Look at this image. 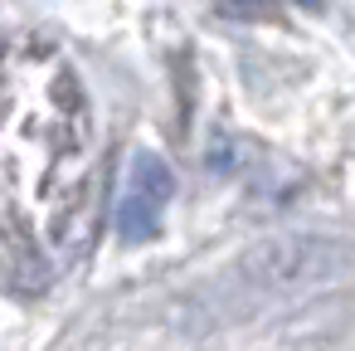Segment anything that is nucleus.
Returning a JSON list of instances; mask_svg holds the SVG:
<instances>
[{"instance_id": "2", "label": "nucleus", "mask_w": 355, "mask_h": 351, "mask_svg": "<svg viewBox=\"0 0 355 351\" xmlns=\"http://www.w3.org/2000/svg\"><path fill=\"white\" fill-rule=\"evenodd\" d=\"M156 229H161V205L146 200V195H137V190H127L122 205H117V234L127 244H146Z\"/></svg>"}, {"instance_id": "1", "label": "nucleus", "mask_w": 355, "mask_h": 351, "mask_svg": "<svg viewBox=\"0 0 355 351\" xmlns=\"http://www.w3.org/2000/svg\"><path fill=\"white\" fill-rule=\"evenodd\" d=\"M345 268H350V249L340 239H326V234H282V239H268V244L248 249L243 259H234L229 273L209 288V307L253 312L258 302L321 288V283H331Z\"/></svg>"}, {"instance_id": "4", "label": "nucleus", "mask_w": 355, "mask_h": 351, "mask_svg": "<svg viewBox=\"0 0 355 351\" xmlns=\"http://www.w3.org/2000/svg\"><path fill=\"white\" fill-rule=\"evenodd\" d=\"M234 20H277V0H214Z\"/></svg>"}, {"instance_id": "5", "label": "nucleus", "mask_w": 355, "mask_h": 351, "mask_svg": "<svg viewBox=\"0 0 355 351\" xmlns=\"http://www.w3.org/2000/svg\"><path fill=\"white\" fill-rule=\"evenodd\" d=\"M297 6H306V10H321V6H326V0H297Z\"/></svg>"}, {"instance_id": "3", "label": "nucleus", "mask_w": 355, "mask_h": 351, "mask_svg": "<svg viewBox=\"0 0 355 351\" xmlns=\"http://www.w3.org/2000/svg\"><path fill=\"white\" fill-rule=\"evenodd\" d=\"M127 190H137V195L166 205L171 190H175V176H171V166H166L156 152H137V161H132V186H127Z\"/></svg>"}]
</instances>
